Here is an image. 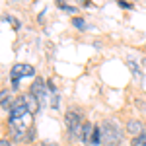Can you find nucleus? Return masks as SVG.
I'll return each mask as SVG.
<instances>
[{
  "label": "nucleus",
  "instance_id": "f257e3e1",
  "mask_svg": "<svg viewBox=\"0 0 146 146\" xmlns=\"http://www.w3.org/2000/svg\"><path fill=\"white\" fill-rule=\"evenodd\" d=\"M8 127H10V133H12L14 140H25L27 133L33 129V115L25 107L23 96H20L12 103V109L8 113Z\"/></svg>",
  "mask_w": 146,
  "mask_h": 146
},
{
  "label": "nucleus",
  "instance_id": "f03ea898",
  "mask_svg": "<svg viewBox=\"0 0 146 146\" xmlns=\"http://www.w3.org/2000/svg\"><path fill=\"white\" fill-rule=\"evenodd\" d=\"M100 129H101V146H119V142L125 136V131L119 127V123L115 119L101 121Z\"/></svg>",
  "mask_w": 146,
  "mask_h": 146
},
{
  "label": "nucleus",
  "instance_id": "7ed1b4c3",
  "mask_svg": "<svg viewBox=\"0 0 146 146\" xmlns=\"http://www.w3.org/2000/svg\"><path fill=\"white\" fill-rule=\"evenodd\" d=\"M64 123H66V131H68V136L80 140V135H82V129H84V117L78 109H68L66 115H64Z\"/></svg>",
  "mask_w": 146,
  "mask_h": 146
},
{
  "label": "nucleus",
  "instance_id": "20e7f679",
  "mask_svg": "<svg viewBox=\"0 0 146 146\" xmlns=\"http://www.w3.org/2000/svg\"><path fill=\"white\" fill-rule=\"evenodd\" d=\"M35 70L33 66H29V64H14L10 70V78H12V88L14 90H18V86H20V80L23 76H33Z\"/></svg>",
  "mask_w": 146,
  "mask_h": 146
},
{
  "label": "nucleus",
  "instance_id": "39448f33",
  "mask_svg": "<svg viewBox=\"0 0 146 146\" xmlns=\"http://www.w3.org/2000/svg\"><path fill=\"white\" fill-rule=\"evenodd\" d=\"M29 94L37 98V101L41 103V107L45 105V100L49 98V88H47V82L43 78H37L31 84V88H29Z\"/></svg>",
  "mask_w": 146,
  "mask_h": 146
},
{
  "label": "nucleus",
  "instance_id": "423d86ee",
  "mask_svg": "<svg viewBox=\"0 0 146 146\" xmlns=\"http://www.w3.org/2000/svg\"><path fill=\"white\" fill-rule=\"evenodd\" d=\"M125 131L133 136V138H136V136H140V135L146 133V125L142 123V121H138V119H131V121H127Z\"/></svg>",
  "mask_w": 146,
  "mask_h": 146
},
{
  "label": "nucleus",
  "instance_id": "0eeeda50",
  "mask_svg": "<svg viewBox=\"0 0 146 146\" xmlns=\"http://www.w3.org/2000/svg\"><path fill=\"white\" fill-rule=\"evenodd\" d=\"M23 103H25V107L29 109V113L31 115H35L37 111H41V103L37 101V98L35 96H31L29 92L27 94H23Z\"/></svg>",
  "mask_w": 146,
  "mask_h": 146
},
{
  "label": "nucleus",
  "instance_id": "6e6552de",
  "mask_svg": "<svg viewBox=\"0 0 146 146\" xmlns=\"http://www.w3.org/2000/svg\"><path fill=\"white\" fill-rule=\"evenodd\" d=\"M92 133H94V125L92 123H84V129H82V135H80V140L84 142V144H90L92 142Z\"/></svg>",
  "mask_w": 146,
  "mask_h": 146
},
{
  "label": "nucleus",
  "instance_id": "1a4fd4ad",
  "mask_svg": "<svg viewBox=\"0 0 146 146\" xmlns=\"http://www.w3.org/2000/svg\"><path fill=\"white\" fill-rule=\"evenodd\" d=\"M0 101H2V111H10L12 109V103H10V92L2 90V94H0Z\"/></svg>",
  "mask_w": 146,
  "mask_h": 146
},
{
  "label": "nucleus",
  "instance_id": "9d476101",
  "mask_svg": "<svg viewBox=\"0 0 146 146\" xmlns=\"http://www.w3.org/2000/svg\"><path fill=\"white\" fill-rule=\"evenodd\" d=\"M92 146H100L101 144V129L100 125H94V133H92Z\"/></svg>",
  "mask_w": 146,
  "mask_h": 146
},
{
  "label": "nucleus",
  "instance_id": "9b49d317",
  "mask_svg": "<svg viewBox=\"0 0 146 146\" xmlns=\"http://www.w3.org/2000/svg\"><path fill=\"white\" fill-rule=\"evenodd\" d=\"M131 146H146V133L140 135V136H136V138H133Z\"/></svg>",
  "mask_w": 146,
  "mask_h": 146
},
{
  "label": "nucleus",
  "instance_id": "f8f14e48",
  "mask_svg": "<svg viewBox=\"0 0 146 146\" xmlns=\"http://www.w3.org/2000/svg\"><path fill=\"white\" fill-rule=\"evenodd\" d=\"M72 25H74V27H78V29H84V27H86V23H84L82 18H72Z\"/></svg>",
  "mask_w": 146,
  "mask_h": 146
},
{
  "label": "nucleus",
  "instance_id": "ddd939ff",
  "mask_svg": "<svg viewBox=\"0 0 146 146\" xmlns=\"http://www.w3.org/2000/svg\"><path fill=\"white\" fill-rule=\"evenodd\" d=\"M58 8H60V10H64V12H70V14H74V12H76L74 6H66V4H62V2L58 4Z\"/></svg>",
  "mask_w": 146,
  "mask_h": 146
},
{
  "label": "nucleus",
  "instance_id": "4468645a",
  "mask_svg": "<svg viewBox=\"0 0 146 146\" xmlns=\"http://www.w3.org/2000/svg\"><path fill=\"white\" fill-rule=\"evenodd\" d=\"M117 4H119V6H121L123 10H131V8H133V4H129V2H125V0H119Z\"/></svg>",
  "mask_w": 146,
  "mask_h": 146
},
{
  "label": "nucleus",
  "instance_id": "2eb2a0df",
  "mask_svg": "<svg viewBox=\"0 0 146 146\" xmlns=\"http://www.w3.org/2000/svg\"><path fill=\"white\" fill-rule=\"evenodd\" d=\"M41 146H56V144L53 142V140H43V142H41Z\"/></svg>",
  "mask_w": 146,
  "mask_h": 146
},
{
  "label": "nucleus",
  "instance_id": "dca6fc26",
  "mask_svg": "<svg viewBox=\"0 0 146 146\" xmlns=\"http://www.w3.org/2000/svg\"><path fill=\"white\" fill-rule=\"evenodd\" d=\"M0 146H10V140H8V138H2V140H0Z\"/></svg>",
  "mask_w": 146,
  "mask_h": 146
}]
</instances>
